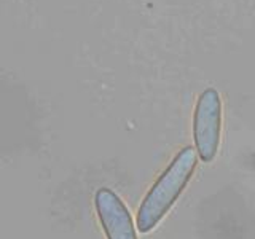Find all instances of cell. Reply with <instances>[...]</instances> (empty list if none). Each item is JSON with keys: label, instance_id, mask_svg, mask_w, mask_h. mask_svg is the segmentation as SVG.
Returning <instances> with one entry per match:
<instances>
[{"label": "cell", "instance_id": "1", "mask_svg": "<svg viewBox=\"0 0 255 239\" xmlns=\"http://www.w3.org/2000/svg\"><path fill=\"white\" fill-rule=\"evenodd\" d=\"M196 164L198 156L191 147L182 148L174 156L171 164L159 175V179L140 203L135 219V225L140 233H150L166 217V214L171 211V207L193 177Z\"/></svg>", "mask_w": 255, "mask_h": 239}, {"label": "cell", "instance_id": "2", "mask_svg": "<svg viewBox=\"0 0 255 239\" xmlns=\"http://www.w3.org/2000/svg\"><path fill=\"white\" fill-rule=\"evenodd\" d=\"M223 106L217 90L207 88L196 101L193 114V139L196 153L203 163L215 159L222 140Z\"/></svg>", "mask_w": 255, "mask_h": 239}, {"label": "cell", "instance_id": "3", "mask_svg": "<svg viewBox=\"0 0 255 239\" xmlns=\"http://www.w3.org/2000/svg\"><path fill=\"white\" fill-rule=\"evenodd\" d=\"M94 207L107 239H137L134 220L125 203L109 188H99L94 195Z\"/></svg>", "mask_w": 255, "mask_h": 239}]
</instances>
